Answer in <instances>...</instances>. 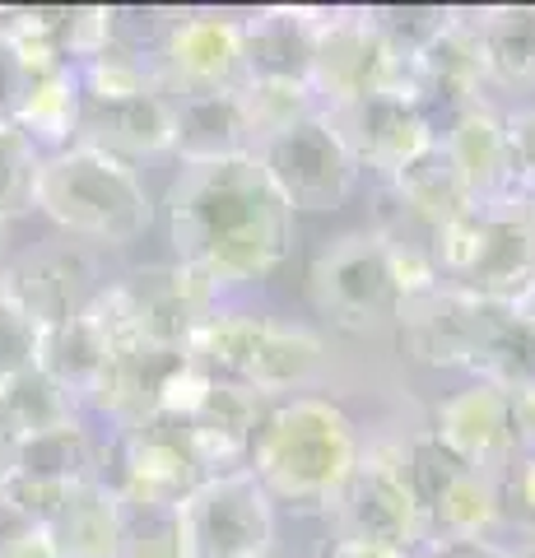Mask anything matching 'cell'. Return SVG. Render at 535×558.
Segmentation results:
<instances>
[{"mask_svg":"<svg viewBox=\"0 0 535 558\" xmlns=\"http://www.w3.org/2000/svg\"><path fill=\"white\" fill-rule=\"evenodd\" d=\"M331 535L336 539H364V545L420 554L428 545L424 512L414 502L405 470H401V442L396 438H364V457H358L354 475L344 480L340 498L331 502Z\"/></svg>","mask_w":535,"mask_h":558,"instance_id":"cell-10","label":"cell"},{"mask_svg":"<svg viewBox=\"0 0 535 558\" xmlns=\"http://www.w3.org/2000/svg\"><path fill=\"white\" fill-rule=\"evenodd\" d=\"M438 140L452 159L457 178L471 191V205H498V201H522L512 182V154H508V126L503 112L489 102H475L438 126Z\"/></svg>","mask_w":535,"mask_h":558,"instance_id":"cell-21","label":"cell"},{"mask_svg":"<svg viewBox=\"0 0 535 558\" xmlns=\"http://www.w3.org/2000/svg\"><path fill=\"white\" fill-rule=\"evenodd\" d=\"M266 405L270 400L252 396L243 387H223V381H215V387L205 391V400L192 410V418H186V428H192V442L210 475L247 465V451H252L256 424H262Z\"/></svg>","mask_w":535,"mask_h":558,"instance_id":"cell-25","label":"cell"},{"mask_svg":"<svg viewBox=\"0 0 535 558\" xmlns=\"http://www.w3.org/2000/svg\"><path fill=\"white\" fill-rule=\"evenodd\" d=\"M442 284L512 307L535 289V201L471 205L442 229Z\"/></svg>","mask_w":535,"mask_h":558,"instance_id":"cell-4","label":"cell"},{"mask_svg":"<svg viewBox=\"0 0 535 558\" xmlns=\"http://www.w3.org/2000/svg\"><path fill=\"white\" fill-rule=\"evenodd\" d=\"M512 312H516V317H522V322L535 330V289H531V293H522V299L512 303Z\"/></svg>","mask_w":535,"mask_h":558,"instance_id":"cell-44","label":"cell"},{"mask_svg":"<svg viewBox=\"0 0 535 558\" xmlns=\"http://www.w3.org/2000/svg\"><path fill=\"white\" fill-rule=\"evenodd\" d=\"M42 531L57 558H117L126 535V502L108 480H84L61 498Z\"/></svg>","mask_w":535,"mask_h":558,"instance_id":"cell-23","label":"cell"},{"mask_svg":"<svg viewBox=\"0 0 535 558\" xmlns=\"http://www.w3.org/2000/svg\"><path fill=\"white\" fill-rule=\"evenodd\" d=\"M243 24L247 84H303L313 80L321 10L307 5H266L238 14Z\"/></svg>","mask_w":535,"mask_h":558,"instance_id":"cell-19","label":"cell"},{"mask_svg":"<svg viewBox=\"0 0 535 558\" xmlns=\"http://www.w3.org/2000/svg\"><path fill=\"white\" fill-rule=\"evenodd\" d=\"M489 312L494 303H479L452 284H434V289L410 293L401 317H396V330H401V344L414 363L471 373L489 326Z\"/></svg>","mask_w":535,"mask_h":558,"instance_id":"cell-15","label":"cell"},{"mask_svg":"<svg viewBox=\"0 0 535 558\" xmlns=\"http://www.w3.org/2000/svg\"><path fill=\"white\" fill-rule=\"evenodd\" d=\"M75 418H80V405L38 368H28L24 377L0 387V424H5L14 442L33 438V433H51L61 424H75Z\"/></svg>","mask_w":535,"mask_h":558,"instance_id":"cell-31","label":"cell"},{"mask_svg":"<svg viewBox=\"0 0 535 558\" xmlns=\"http://www.w3.org/2000/svg\"><path fill=\"white\" fill-rule=\"evenodd\" d=\"M75 145L102 149L131 168H141V159H154V154H168L172 94L149 89V94H131V98H84Z\"/></svg>","mask_w":535,"mask_h":558,"instance_id":"cell-20","label":"cell"},{"mask_svg":"<svg viewBox=\"0 0 535 558\" xmlns=\"http://www.w3.org/2000/svg\"><path fill=\"white\" fill-rule=\"evenodd\" d=\"M178 539L186 558H266L275 554V502L252 470L205 475L178 508Z\"/></svg>","mask_w":535,"mask_h":558,"instance_id":"cell-11","label":"cell"},{"mask_svg":"<svg viewBox=\"0 0 535 558\" xmlns=\"http://www.w3.org/2000/svg\"><path fill=\"white\" fill-rule=\"evenodd\" d=\"M5 521H10V517H5V508H0V526H5Z\"/></svg>","mask_w":535,"mask_h":558,"instance_id":"cell-48","label":"cell"},{"mask_svg":"<svg viewBox=\"0 0 535 558\" xmlns=\"http://www.w3.org/2000/svg\"><path fill=\"white\" fill-rule=\"evenodd\" d=\"M38 209L80 247L122 252L154 223V201L141 168L89 145L47 154L38 172Z\"/></svg>","mask_w":535,"mask_h":558,"instance_id":"cell-3","label":"cell"},{"mask_svg":"<svg viewBox=\"0 0 535 558\" xmlns=\"http://www.w3.org/2000/svg\"><path fill=\"white\" fill-rule=\"evenodd\" d=\"M508 126V154H512V182L516 196L535 201V108H516L503 117Z\"/></svg>","mask_w":535,"mask_h":558,"instance_id":"cell-40","label":"cell"},{"mask_svg":"<svg viewBox=\"0 0 535 558\" xmlns=\"http://www.w3.org/2000/svg\"><path fill=\"white\" fill-rule=\"evenodd\" d=\"M168 94H238L247 89L243 24L219 10H178L159 51Z\"/></svg>","mask_w":535,"mask_h":558,"instance_id":"cell-13","label":"cell"},{"mask_svg":"<svg viewBox=\"0 0 535 558\" xmlns=\"http://www.w3.org/2000/svg\"><path fill=\"white\" fill-rule=\"evenodd\" d=\"M38 61L20 47V38L5 24V10H0V126H14L24 112V98L33 89V75H38Z\"/></svg>","mask_w":535,"mask_h":558,"instance_id":"cell-37","label":"cell"},{"mask_svg":"<svg viewBox=\"0 0 535 558\" xmlns=\"http://www.w3.org/2000/svg\"><path fill=\"white\" fill-rule=\"evenodd\" d=\"M80 117H84V89H80V70L71 61H51L33 75V89L24 98L20 126L38 154H61L80 140Z\"/></svg>","mask_w":535,"mask_h":558,"instance_id":"cell-28","label":"cell"},{"mask_svg":"<svg viewBox=\"0 0 535 558\" xmlns=\"http://www.w3.org/2000/svg\"><path fill=\"white\" fill-rule=\"evenodd\" d=\"M498 494H503V545L535 539V451H522L498 475Z\"/></svg>","mask_w":535,"mask_h":558,"instance_id":"cell-36","label":"cell"},{"mask_svg":"<svg viewBox=\"0 0 535 558\" xmlns=\"http://www.w3.org/2000/svg\"><path fill=\"white\" fill-rule=\"evenodd\" d=\"M172 260L219 299L262 284L293 252V209L275 196L256 159L182 168L168 186Z\"/></svg>","mask_w":535,"mask_h":558,"instance_id":"cell-1","label":"cell"},{"mask_svg":"<svg viewBox=\"0 0 535 558\" xmlns=\"http://www.w3.org/2000/svg\"><path fill=\"white\" fill-rule=\"evenodd\" d=\"M471 377L494 381L508 396H535V330L512 307L494 303Z\"/></svg>","mask_w":535,"mask_h":558,"instance_id":"cell-30","label":"cell"},{"mask_svg":"<svg viewBox=\"0 0 535 558\" xmlns=\"http://www.w3.org/2000/svg\"><path fill=\"white\" fill-rule=\"evenodd\" d=\"M266 558H280V554H266Z\"/></svg>","mask_w":535,"mask_h":558,"instance_id":"cell-49","label":"cell"},{"mask_svg":"<svg viewBox=\"0 0 535 558\" xmlns=\"http://www.w3.org/2000/svg\"><path fill=\"white\" fill-rule=\"evenodd\" d=\"M307 89L321 112H340L368 94L414 98V61L382 43L373 10H321Z\"/></svg>","mask_w":535,"mask_h":558,"instance_id":"cell-8","label":"cell"},{"mask_svg":"<svg viewBox=\"0 0 535 558\" xmlns=\"http://www.w3.org/2000/svg\"><path fill=\"white\" fill-rule=\"evenodd\" d=\"M321 558H410L401 549H382V545H364V539H336L321 549Z\"/></svg>","mask_w":535,"mask_h":558,"instance_id":"cell-43","label":"cell"},{"mask_svg":"<svg viewBox=\"0 0 535 558\" xmlns=\"http://www.w3.org/2000/svg\"><path fill=\"white\" fill-rule=\"evenodd\" d=\"M10 447H14V438L5 433V424H0V470H5V461H10Z\"/></svg>","mask_w":535,"mask_h":558,"instance_id":"cell-46","label":"cell"},{"mask_svg":"<svg viewBox=\"0 0 535 558\" xmlns=\"http://www.w3.org/2000/svg\"><path fill=\"white\" fill-rule=\"evenodd\" d=\"M428 433L457 461H465L471 470H489V475H503L526 451L522 424H516V400L479 377H471L461 391H447L438 400L434 418H428Z\"/></svg>","mask_w":535,"mask_h":558,"instance_id":"cell-14","label":"cell"},{"mask_svg":"<svg viewBox=\"0 0 535 558\" xmlns=\"http://www.w3.org/2000/svg\"><path fill=\"white\" fill-rule=\"evenodd\" d=\"M117 344H122V336H117L108 307H102V293H98L80 317L38 336V373H47L84 410L94 400L102 373H108Z\"/></svg>","mask_w":535,"mask_h":558,"instance_id":"cell-22","label":"cell"},{"mask_svg":"<svg viewBox=\"0 0 535 558\" xmlns=\"http://www.w3.org/2000/svg\"><path fill=\"white\" fill-rule=\"evenodd\" d=\"M205 475L210 470L192 442V428L172 414H145L141 424L117 428L102 447V480L131 512H172Z\"/></svg>","mask_w":535,"mask_h":558,"instance_id":"cell-7","label":"cell"},{"mask_svg":"<svg viewBox=\"0 0 535 558\" xmlns=\"http://www.w3.org/2000/svg\"><path fill=\"white\" fill-rule=\"evenodd\" d=\"M475 38L485 57L489 89L535 94V5L475 10Z\"/></svg>","mask_w":535,"mask_h":558,"instance_id":"cell-27","label":"cell"},{"mask_svg":"<svg viewBox=\"0 0 535 558\" xmlns=\"http://www.w3.org/2000/svg\"><path fill=\"white\" fill-rule=\"evenodd\" d=\"M42 154L20 126H0V219H20L38 209Z\"/></svg>","mask_w":535,"mask_h":558,"instance_id":"cell-32","label":"cell"},{"mask_svg":"<svg viewBox=\"0 0 535 558\" xmlns=\"http://www.w3.org/2000/svg\"><path fill=\"white\" fill-rule=\"evenodd\" d=\"M331 121L344 135L350 154L358 159V168L377 172V182L401 172L414 154L438 140L434 117L405 94H368V98L350 102V108L331 112Z\"/></svg>","mask_w":535,"mask_h":558,"instance_id":"cell-16","label":"cell"},{"mask_svg":"<svg viewBox=\"0 0 535 558\" xmlns=\"http://www.w3.org/2000/svg\"><path fill=\"white\" fill-rule=\"evenodd\" d=\"M252 159L293 215H331L364 182V168H358L344 135L336 131L331 112L321 108L289 121L284 131L266 135Z\"/></svg>","mask_w":535,"mask_h":558,"instance_id":"cell-6","label":"cell"},{"mask_svg":"<svg viewBox=\"0 0 535 558\" xmlns=\"http://www.w3.org/2000/svg\"><path fill=\"white\" fill-rule=\"evenodd\" d=\"M0 558H57V549H51L42 526L5 521V526H0Z\"/></svg>","mask_w":535,"mask_h":558,"instance_id":"cell-41","label":"cell"},{"mask_svg":"<svg viewBox=\"0 0 535 558\" xmlns=\"http://www.w3.org/2000/svg\"><path fill=\"white\" fill-rule=\"evenodd\" d=\"M503 549H508V558H535V539H512Z\"/></svg>","mask_w":535,"mask_h":558,"instance_id":"cell-45","label":"cell"},{"mask_svg":"<svg viewBox=\"0 0 535 558\" xmlns=\"http://www.w3.org/2000/svg\"><path fill=\"white\" fill-rule=\"evenodd\" d=\"M414 558H508L498 539H428Z\"/></svg>","mask_w":535,"mask_h":558,"instance_id":"cell-42","label":"cell"},{"mask_svg":"<svg viewBox=\"0 0 535 558\" xmlns=\"http://www.w3.org/2000/svg\"><path fill=\"white\" fill-rule=\"evenodd\" d=\"M102 20H108V47L126 51V57H141L159 65V51L168 43V28L178 20V10H159V5H102Z\"/></svg>","mask_w":535,"mask_h":558,"instance_id":"cell-33","label":"cell"},{"mask_svg":"<svg viewBox=\"0 0 535 558\" xmlns=\"http://www.w3.org/2000/svg\"><path fill=\"white\" fill-rule=\"evenodd\" d=\"M102 307H108L122 344L135 340L149 349H168V354H186L192 336L215 307H223V299L178 260H163V266H141L112 279L102 289Z\"/></svg>","mask_w":535,"mask_h":558,"instance_id":"cell-9","label":"cell"},{"mask_svg":"<svg viewBox=\"0 0 535 558\" xmlns=\"http://www.w3.org/2000/svg\"><path fill=\"white\" fill-rule=\"evenodd\" d=\"M307 299H313L317 317L331 322L336 330L368 336V330L396 326L410 293L396 256L368 229H354L331 238L313 256V266H307Z\"/></svg>","mask_w":535,"mask_h":558,"instance_id":"cell-5","label":"cell"},{"mask_svg":"<svg viewBox=\"0 0 535 558\" xmlns=\"http://www.w3.org/2000/svg\"><path fill=\"white\" fill-rule=\"evenodd\" d=\"M364 457V433L331 396L303 391L270 400L247 451L252 480L266 488L275 512H331L344 480Z\"/></svg>","mask_w":535,"mask_h":558,"instance_id":"cell-2","label":"cell"},{"mask_svg":"<svg viewBox=\"0 0 535 558\" xmlns=\"http://www.w3.org/2000/svg\"><path fill=\"white\" fill-rule=\"evenodd\" d=\"M0 475H14L24 484H42V488H75L84 480H102V442L89 433L84 418L75 424H61L51 433H33L10 447V461Z\"/></svg>","mask_w":535,"mask_h":558,"instance_id":"cell-24","label":"cell"},{"mask_svg":"<svg viewBox=\"0 0 535 558\" xmlns=\"http://www.w3.org/2000/svg\"><path fill=\"white\" fill-rule=\"evenodd\" d=\"M117 558H186L172 512H131L126 508V535H122V554Z\"/></svg>","mask_w":535,"mask_h":558,"instance_id":"cell-38","label":"cell"},{"mask_svg":"<svg viewBox=\"0 0 535 558\" xmlns=\"http://www.w3.org/2000/svg\"><path fill=\"white\" fill-rule=\"evenodd\" d=\"M102 289H108V279H102L98 256L71 238L38 242L20 256H5V266H0V299L20 307L38 330L80 317Z\"/></svg>","mask_w":535,"mask_h":558,"instance_id":"cell-12","label":"cell"},{"mask_svg":"<svg viewBox=\"0 0 535 558\" xmlns=\"http://www.w3.org/2000/svg\"><path fill=\"white\" fill-rule=\"evenodd\" d=\"M243 102H247L256 145H262L266 135L284 131L289 121H299V117H307V112H317V98H313V89H303V84H247V89H243Z\"/></svg>","mask_w":535,"mask_h":558,"instance_id":"cell-34","label":"cell"},{"mask_svg":"<svg viewBox=\"0 0 535 558\" xmlns=\"http://www.w3.org/2000/svg\"><path fill=\"white\" fill-rule=\"evenodd\" d=\"M373 24L382 33V43L401 57H420L428 47V38L447 24V10H434V5H377L373 10Z\"/></svg>","mask_w":535,"mask_h":558,"instance_id":"cell-35","label":"cell"},{"mask_svg":"<svg viewBox=\"0 0 535 558\" xmlns=\"http://www.w3.org/2000/svg\"><path fill=\"white\" fill-rule=\"evenodd\" d=\"M321 373H326V340L317 330L266 317L262 344H256V359L247 368V391L262 400L303 396L317 387Z\"/></svg>","mask_w":535,"mask_h":558,"instance_id":"cell-26","label":"cell"},{"mask_svg":"<svg viewBox=\"0 0 535 558\" xmlns=\"http://www.w3.org/2000/svg\"><path fill=\"white\" fill-rule=\"evenodd\" d=\"M38 336L42 330L33 326L20 307H10L0 299V387L24 377L28 368H38Z\"/></svg>","mask_w":535,"mask_h":558,"instance_id":"cell-39","label":"cell"},{"mask_svg":"<svg viewBox=\"0 0 535 558\" xmlns=\"http://www.w3.org/2000/svg\"><path fill=\"white\" fill-rule=\"evenodd\" d=\"M168 154L182 168L238 163L256 154V131L238 94H172V145Z\"/></svg>","mask_w":535,"mask_h":558,"instance_id":"cell-18","label":"cell"},{"mask_svg":"<svg viewBox=\"0 0 535 558\" xmlns=\"http://www.w3.org/2000/svg\"><path fill=\"white\" fill-rule=\"evenodd\" d=\"M382 182L405 205L420 209L428 223H438V229L457 223L465 209H471V191H465V182L457 178V168H452V159H447L442 140H434L428 149H420L401 172H391V178H382Z\"/></svg>","mask_w":535,"mask_h":558,"instance_id":"cell-29","label":"cell"},{"mask_svg":"<svg viewBox=\"0 0 535 558\" xmlns=\"http://www.w3.org/2000/svg\"><path fill=\"white\" fill-rule=\"evenodd\" d=\"M485 89L489 75L475 38V10H447V24L414 57V102L442 126L447 117L485 102Z\"/></svg>","mask_w":535,"mask_h":558,"instance_id":"cell-17","label":"cell"},{"mask_svg":"<svg viewBox=\"0 0 535 558\" xmlns=\"http://www.w3.org/2000/svg\"><path fill=\"white\" fill-rule=\"evenodd\" d=\"M5 229H10V223L0 219V266H5V256H10V247H5V242H10V233H5Z\"/></svg>","mask_w":535,"mask_h":558,"instance_id":"cell-47","label":"cell"}]
</instances>
